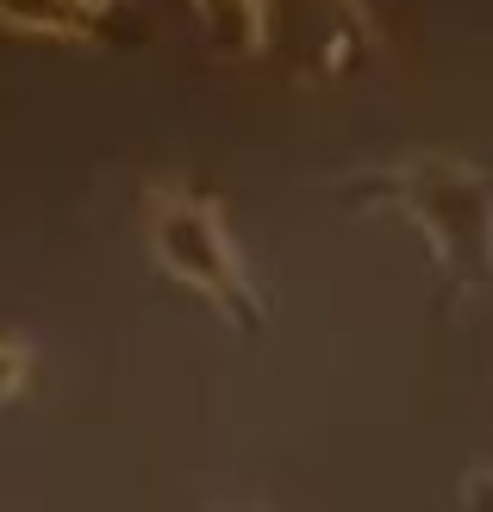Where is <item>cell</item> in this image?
Wrapping results in <instances>:
<instances>
[{"label": "cell", "instance_id": "6da1fadb", "mask_svg": "<svg viewBox=\"0 0 493 512\" xmlns=\"http://www.w3.org/2000/svg\"><path fill=\"white\" fill-rule=\"evenodd\" d=\"M381 194L425 232L437 263L450 275L493 281V182L469 163L431 157V163H400L381 175Z\"/></svg>", "mask_w": 493, "mask_h": 512}, {"label": "cell", "instance_id": "7a4b0ae2", "mask_svg": "<svg viewBox=\"0 0 493 512\" xmlns=\"http://www.w3.org/2000/svg\"><path fill=\"white\" fill-rule=\"evenodd\" d=\"M150 250H157V263L175 281H188L194 294H206L225 319H244V325L263 319L256 300H250V281L238 269V250L225 244V225L206 200L163 194L157 207H150Z\"/></svg>", "mask_w": 493, "mask_h": 512}, {"label": "cell", "instance_id": "3957f363", "mask_svg": "<svg viewBox=\"0 0 493 512\" xmlns=\"http://www.w3.org/2000/svg\"><path fill=\"white\" fill-rule=\"evenodd\" d=\"M0 32L94 38L100 32V13H94V0H0Z\"/></svg>", "mask_w": 493, "mask_h": 512}, {"label": "cell", "instance_id": "277c9868", "mask_svg": "<svg viewBox=\"0 0 493 512\" xmlns=\"http://www.w3.org/2000/svg\"><path fill=\"white\" fill-rule=\"evenodd\" d=\"M200 19L213 25L219 44H238V50H256L263 44V0H194Z\"/></svg>", "mask_w": 493, "mask_h": 512}, {"label": "cell", "instance_id": "5b68a950", "mask_svg": "<svg viewBox=\"0 0 493 512\" xmlns=\"http://www.w3.org/2000/svg\"><path fill=\"white\" fill-rule=\"evenodd\" d=\"M19 381H25V356H19V344L0 338V400L19 394Z\"/></svg>", "mask_w": 493, "mask_h": 512}, {"label": "cell", "instance_id": "8992f818", "mask_svg": "<svg viewBox=\"0 0 493 512\" xmlns=\"http://www.w3.org/2000/svg\"><path fill=\"white\" fill-rule=\"evenodd\" d=\"M325 7H344V13H356V0H325Z\"/></svg>", "mask_w": 493, "mask_h": 512}, {"label": "cell", "instance_id": "52a82bcc", "mask_svg": "<svg viewBox=\"0 0 493 512\" xmlns=\"http://www.w3.org/2000/svg\"><path fill=\"white\" fill-rule=\"evenodd\" d=\"M94 7H100V0H94Z\"/></svg>", "mask_w": 493, "mask_h": 512}]
</instances>
